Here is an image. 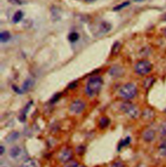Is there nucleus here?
Here are the masks:
<instances>
[{
    "instance_id": "1",
    "label": "nucleus",
    "mask_w": 166,
    "mask_h": 167,
    "mask_svg": "<svg viewBox=\"0 0 166 167\" xmlns=\"http://www.w3.org/2000/svg\"><path fill=\"white\" fill-rule=\"evenodd\" d=\"M103 83L102 78L99 76L91 77L88 81L86 85V93L90 97H93L97 95L101 89Z\"/></svg>"
},
{
    "instance_id": "2",
    "label": "nucleus",
    "mask_w": 166,
    "mask_h": 167,
    "mask_svg": "<svg viewBox=\"0 0 166 167\" xmlns=\"http://www.w3.org/2000/svg\"><path fill=\"white\" fill-rule=\"evenodd\" d=\"M137 87L133 83H127L123 86L119 90V94L122 98L127 99H132L137 94Z\"/></svg>"
},
{
    "instance_id": "3",
    "label": "nucleus",
    "mask_w": 166,
    "mask_h": 167,
    "mask_svg": "<svg viewBox=\"0 0 166 167\" xmlns=\"http://www.w3.org/2000/svg\"><path fill=\"white\" fill-rule=\"evenodd\" d=\"M152 69V64L151 62L143 60L138 62L134 66L135 72L139 75H144L148 74Z\"/></svg>"
},
{
    "instance_id": "4",
    "label": "nucleus",
    "mask_w": 166,
    "mask_h": 167,
    "mask_svg": "<svg viewBox=\"0 0 166 167\" xmlns=\"http://www.w3.org/2000/svg\"><path fill=\"white\" fill-rule=\"evenodd\" d=\"M121 109L123 111L128 115L130 118H136L139 116V110L134 105L128 101L123 103L121 106Z\"/></svg>"
},
{
    "instance_id": "5",
    "label": "nucleus",
    "mask_w": 166,
    "mask_h": 167,
    "mask_svg": "<svg viewBox=\"0 0 166 167\" xmlns=\"http://www.w3.org/2000/svg\"><path fill=\"white\" fill-rule=\"evenodd\" d=\"M85 108V104L81 100H75L71 104L70 111L73 114L78 115L81 113Z\"/></svg>"
},
{
    "instance_id": "6",
    "label": "nucleus",
    "mask_w": 166,
    "mask_h": 167,
    "mask_svg": "<svg viewBox=\"0 0 166 167\" xmlns=\"http://www.w3.org/2000/svg\"><path fill=\"white\" fill-rule=\"evenodd\" d=\"M72 155H73V152L71 150L66 148L61 151L58 155V158L62 163H67L71 160Z\"/></svg>"
},
{
    "instance_id": "7",
    "label": "nucleus",
    "mask_w": 166,
    "mask_h": 167,
    "mask_svg": "<svg viewBox=\"0 0 166 167\" xmlns=\"http://www.w3.org/2000/svg\"><path fill=\"white\" fill-rule=\"evenodd\" d=\"M21 154H22V150L20 146H15L10 150V157L14 159H19L20 156H21Z\"/></svg>"
},
{
    "instance_id": "8",
    "label": "nucleus",
    "mask_w": 166,
    "mask_h": 167,
    "mask_svg": "<svg viewBox=\"0 0 166 167\" xmlns=\"http://www.w3.org/2000/svg\"><path fill=\"white\" fill-rule=\"evenodd\" d=\"M155 137V132L152 130H147L143 133V138L146 142H151L154 140Z\"/></svg>"
},
{
    "instance_id": "9",
    "label": "nucleus",
    "mask_w": 166,
    "mask_h": 167,
    "mask_svg": "<svg viewBox=\"0 0 166 167\" xmlns=\"http://www.w3.org/2000/svg\"><path fill=\"white\" fill-rule=\"evenodd\" d=\"M111 29H112V25L110 23L107 22V21H103L102 23H100L99 31L103 34L107 33L108 32L111 30Z\"/></svg>"
},
{
    "instance_id": "10",
    "label": "nucleus",
    "mask_w": 166,
    "mask_h": 167,
    "mask_svg": "<svg viewBox=\"0 0 166 167\" xmlns=\"http://www.w3.org/2000/svg\"><path fill=\"white\" fill-rule=\"evenodd\" d=\"M34 85V81L31 79H27L25 81L22 86V92H27L32 88Z\"/></svg>"
},
{
    "instance_id": "11",
    "label": "nucleus",
    "mask_w": 166,
    "mask_h": 167,
    "mask_svg": "<svg viewBox=\"0 0 166 167\" xmlns=\"http://www.w3.org/2000/svg\"><path fill=\"white\" fill-rule=\"evenodd\" d=\"M154 81H155V79L153 77H147L143 81V87L145 88V89H149V88H151L152 86V85L154 84Z\"/></svg>"
},
{
    "instance_id": "12",
    "label": "nucleus",
    "mask_w": 166,
    "mask_h": 167,
    "mask_svg": "<svg viewBox=\"0 0 166 167\" xmlns=\"http://www.w3.org/2000/svg\"><path fill=\"white\" fill-rule=\"evenodd\" d=\"M21 167H38V165L33 159H27L23 163Z\"/></svg>"
},
{
    "instance_id": "13",
    "label": "nucleus",
    "mask_w": 166,
    "mask_h": 167,
    "mask_svg": "<svg viewBox=\"0 0 166 167\" xmlns=\"http://www.w3.org/2000/svg\"><path fill=\"white\" fill-rule=\"evenodd\" d=\"M18 138H19V133L17 131H13L7 137L6 141L7 142L10 143V142H12L17 140Z\"/></svg>"
},
{
    "instance_id": "14",
    "label": "nucleus",
    "mask_w": 166,
    "mask_h": 167,
    "mask_svg": "<svg viewBox=\"0 0 166 167\" xmlns=\"http://www.w3.org/2000/svg\"><path fill=\"white\" fill-rule=\"evenodd\" d=\"M23 17V14L22 11H21V10H18L17 12H16L14 13V14L12 17L13 22H14V23H18L19 21H20L21 20H22Z\"/></svg>"
},
{
    "instance_id": "15",
    "label": "nucleus",
    "mask_w": 166,
    "mask_h": 167,
    "mask_svg": "<svg viewBox=\"0 0 166 167\" xmlns=\"http://www.w3.org/2000/svg\"><path fill=\"white\" fill-rule=\"evenodd\" d=\"M121 49V44L119 42H115L112 48V55H116L118 54Z\"/></svg>"
},
{
    "instance_id": "16",
    "label": "nucleus",
    "mask_w": 166,
    "mask_h": 167,
    "mask_svg": "<svg viewBox=\"0 0 166 167\" xmlns=\"http://www.w3.org/2000/svg\"><path fill=\"white\" fill-rule=\"evenodd\" d=\"M10 39V34L8 31H3L0 34V40L1 42H6Z\"/></svg>"
},
{
    "instance_id": "17",
    "label": "nucleus",
    "mask_w": 166,
    "mask_h": 167,
    "mask_svg": "<svg viewBox=\"0 0 166 167\" xmlns=\"http://www.w3.org/2000/svg\"><path fill=\"white\" fill-rule=\"evenodd\" d=\"M110 120L106 117L101 118L99 120V126L101 129H104L106 128L109 125Z\"/></svg>"
},
{
    "instance_id": "18",
    "label": "nucleus",
    "mask_w": 166,
    "mask_h": 167,
    "mask_svg": "<svg viewBox=\"0 0 166 167\" xmlns=\"http://www.w3.org/2000/svg\"><path fill=\"white\" fill-rule=\"evenodd\" d=\"M79 39V35L76 33V32H73L71 33L68 35V40L71 42H75Z\"/></svg>"
},
{
    "instance_id": "19",
    "label": "nucleus",
    "mask_w": 166,
    "mask_h": 167,
    "mask_svg": "<svg viewBox=\"0 0 166 167\" xmlns=\"http://www.w3.org/2000/svg\"><path fill=\"white\" fill-rule=\"evenodd\" d=\"M159 151L162 155L166 156V139L162 142L159 146Z\"/></svg>"
},
{
    "instance_id": "20",
    "label": "nucleus",
    "mask_w": 166,
    "mask_h": 167,
    "mask_svg": "<svg viewBox=\"0 0 166 167\" xmlns=\"http://www.w3.org/2000/svg\"><path fill=\"white\" fill-rule=\"evenodd\" d=\"M110 74L113 76H120L122 74V70L119 68L114 67L110 70Z\"/></svg>"
},
{
    "instance_id": "21",
    "label": "nucleus",
    "mask_w": 166,
    "mask_h": 167,
    "mask_svg": "<svg viewBox=\"0 0 166 167\" xmlns=\"http://www.w3.org/2000/svg\"><path fill=\"white\" fill-rule=\"evenodd\" d=\"M159 131L160 133L161 134L162 136L166 135V120H165L164 122H163L161 124V125L160 126Z\"/></svg>"
},
{
    "instance_id": "22",
    "label": "nucleus",
    "mask_w": 166,
    "mask_h": 167,
    "mask_svg": "<svg viewBox=\"0 0 166 167\" xmlns=\"http://www.w3.org/2000/svg\"><path fill=\"white\" fill-rule=\"evenodd\" d=\"M130 4V3L128 1H126V2H123L122 3L119 4L118 5H117L116 7H115L114 8V10L115 11H117V10H121L122 9H123V8L126 7L127 6H128V5Z\"/></svg>"
},
{
    "instance_id": "23",
    "label": "nucleus",
    "mask_w": 166,
    "mask_h": 167,
    "mask_svg": "<svg viewBox=\"0 0 166 167\" xmlns=\"http://www.w3.org/2000/svg\"><path fill=\"white\" fill-rule=\"evenodd\" d=\"M130 137H127V138H126L125 140H123V141H122L120 142V145L119 146V150L121 149L122 147L127 146V145L130 144Z\"/></svg>"
},
{
    "instance_id": "24",
    "label": "nucleus",
    "mask_w": 166,
    "mask_h": 167,
    "mask_svg": "<svg viewBox=\"0 0 166 167\" xmlns=\"http://www.w3.org/2000/svg\"><path fill=\"white\" fill-rule=\"evenodd\" d=\"M78 166V163L75 161H69L68 162L66 163L65 167H77Z\"/></svg>"
},
{
    "instance_id": "25",
    "label": "nucleus",
    "mask_w": 166,
    "mask_h": 167,
    "mask_svg": "<svg viewBox=\"0 0 166 167\" xmlns=\"http://www.w3.org/2000/svg\"><path fill=\"white\" fill-rule=\"evenodd\" d=\"M143 116H144V117L149 119V118H151L152 117V116H153V112L150 109H147L145 111H144Z\"/></svg>"
},
{
    "instance_id": "26",
    "label": "nucleus",
    "mask_w": 166,
    "mask_h": 167,
    "mask_svg": "<svg viewBox=\"0 0 166 167\" xmlns=\"http://www.w3.org/2000/svg\"><path fill=\"white\" fill-rule=\"evenodd\" d=\"M77 152L79 154H82L84 152V146H79L77 148Z\"/></svg>"
},
{
    "instance_id": "27",
    "label": "nucleus",
    "mask_w": 166,
    "mask_h": 167,
    "mask_svg": "<svg viewBox=\"0 0 166 167\" xmlns=\"http://www.w3.org/2000/svg\"><path fill=\"white\" fill-rule=\"evenodd\" d=\"M111 167H124V165L121 162L118 161V162L114 163L113 165L111 166Z\"/></svg>"
},
{
    "instance_id": "28",
    "label": "nucleus",
    "mask_w": 166,
    "mask_h": 167,
    "mask_svg": "<svg viewBox=\"0 0 166 167\" xmlns=\"http://www.w3.org/2000/svg\"><path fill=\"white\" fill-rule=\"evenodd\" d=\"M10 1L13 4H18L20 5V0H10Z\"/></svg>"
},
{
    "instance_id": "29",
    "label": "nucleus",
    "mask_w": 166,
    "mask_h": 167,
    "mask_svg": "<svg viewBox=\"0 0 166 167\" xmlns=\"http://www.w3.org/2000/svg\"><path fill=\"white\" fill-rule=\"evenodd\" d=\"M4 152H5L4 147L2 145H1V146H0V154H1V155H3V154Z\"/></svg>"
},
{
    "instance_id": "30",
    "label": "nucleus",
    "mask_w": 166,
    "mask_h": 167,
    "mask_svg": "<svg viewBox=\"0 0 166 167\" xmlns=\"http://www.w3.org/2000/svg\"><path fill=\"white\" fill-rule=\"evenodd\" d=\"M162 33H163V34H164V35L165 37H166V28H164V29H163Z\"/></svg>"
},
{
    "instance_id": "31",
    "label": "nucleus",
    "mask_w": 166,
    "mask_h": 167,
    "mask_svg": "<svg viewBox=\"0 0 166 167\" xmlns=\"http://www.w3.org/2000/svg\"><path fill=\"white\" fill-rule=\"evenodd\" d=\"M162 19H163V20H164V21H166V14H164V15H163Z\"/></svg>"
},
{
    "instance_id": "32",
    "label": "nucleus",
    "mask_w": 166,
    "mask_h": 167,
    "mask_svg": "<svg viewBox=\"0 0 166 167\" xmlns=\"http://www.w3.org/2000/svg\"><path fill=\"white\" fill-rule=\"evenodd\" d=\"M85 1L87 2H92V1H94L95 0H85Z\"/></svg>"
},
{
    "instance_id": "33",
    "label": "nucleus",
    "mask_w": 166,
    "mask_h": 167,
    "mask_svg": "<svg viewBox=\"0 0 166 167\" xmlns=\"http://www.w3.org/2000/svg\"><path fill=\"white\" fill-rule=\"evenodd\" d=\"M134 1H144V0H134Z\"/></svg>"
},
{
    "instance_id": "34",
    "label": "nucleus",
    "mask_w": 166,
    "mask_h": 167,
    "mask_svg": "<svg viewBox=\"0 0 166 167\" xmlns=\"http://www.w3.org/2000/svg\"><path fill=\"white\" fill-rule=\"evenodd\" d=\"M80 167H86V166H80Z\"/></svg>"
}]
</instances>
